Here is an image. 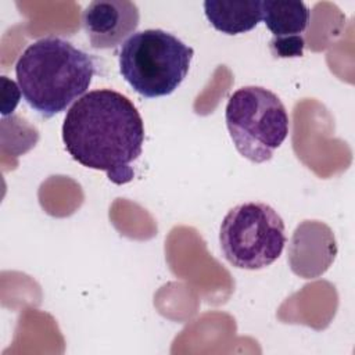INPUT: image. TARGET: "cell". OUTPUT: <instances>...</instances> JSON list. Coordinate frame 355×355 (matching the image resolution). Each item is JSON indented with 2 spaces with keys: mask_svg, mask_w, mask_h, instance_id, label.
<instances>
[{
  "mask_svg": "<svg viewBox=\"0 0 355 355\" xmlns=\"http://www.w3.org/2000/svg\"><path fill=\"white\" fill-rule=\"evenodd\" d=\"M262 21L273 37L301 35L309 24L311 12L304 1L262 0Z\"/></svg>",
  "mask_w": 355,
  "mask_h": 355,
  "instance_id": "obj_9",
  "label": "cell"
},
{
  "mask_svg": "<svg viewBox=\"0 0 355 355\" xmlns=\"http://www.w3.org/2000/svg\"><path fill=\"white\" fill-rule=\"evenodd\" d=\"M62 141L76 162L105 172L115 184H126L135 178L132 164L141 155L144 123L126 96L96 89L67 111Z\"/></svg>",
  "mask_w": 355,
  "mask_h": 355,
  "instance_id": "obj_1",
  "label": "cell"
},
{
  "mask_svg": "<svg viewBox=\"0 0 355 355\" xmlns=\"http://www.w3.org/2000/svg\"><path fill=\"white\" fill-rule=\"evenodd\" d=\"M94 73L92 55L57 36L31 43L15 64L25 101L43 118L65 111L85 96Z\"/></svg>",
  "mask_w": 355,
  "mask_h": 355,
  "instance_id": "obj_2",
  "label": "cell"
},
{
  "mask_svg": "<svg viewBox=\"0 0 355 355\" xmlns=\"http://www.w3.org/2000/svg\"><path fill=\"white\" fill-rule=\"evenodd\" d=\"M225 121L236 150L262 164L286 140L290 119L282 100L262 86H244L227 100Z\"/></svg>",
  "mask_w": 355,
  "mask_h": 355,
  "instance_id": "obj_4",
  "label": "cell"
},
{
  "mask_svg": "<svg viewBox=\"0 0 355 355\" xmlns=\"http://www.w3.org/2000/svg\"><path fill=\"white\" fill-rule=\"evenodd\" d=\"M270 51L275 57L279 58H293L301 57L305 47V40L301 35L295 36H284V37H273L269 43Z\"/></svg>",
  "mask_w": 355,
  "mask_h": 355,
  "instance_id": "obj_10",
  "label": "cell"
},
{
  "mask_svg": "<svg viewBox=\"0 0 355 355\" xmlns=\"http://www.w3.org/2000/svg\"><path fill=\"white\" fill-rule=\"evenodd\" d=\"M282 216L258 201L239 204L225 215L219 244L225 259L239 269L258 270L272 265L286 245Z\"/></svg>",
  "mask_w": 355,
  "mask_h": 355,
  "instance_id": "obj_5",
  "label": "cell"
},
{
  "mask_svg": "<svg viewBox=\"0 0 355 355\" xmlns=\"http://www.w3.org/2000/svg\"><path fill=\"white\" fill-rule=\"evenodd\" d=\"M1 114L7 115L15 110L22 93L19 86L7 76H1Z\"/></svg>",
  "mask_w": 355,
  "mask_h": 355,
  "instance_id": "obj_11",
  "label": "cell"
},
{
  "mask_svg": "<svg viewBox=\"0 0 355 355\" xmlns=\"http://www.w3.org/2000/svg\"><path fill=\"white\" fill-rule=\"evenodd\" d=\"M193 47L162 29H146L128 37L119 50L122 78L146 98L169 96L189 73Z\"/></svg>",
  "mask_w": 355,
  "mask_h": 355,
  "instance_id": "obj_3",
  "label": "cell"
},
{
  "mask_svg": "<svg viewBox=\"0 0 355 355\" xmlns=\"http://www.w3.org/2000/svg\"><path fill=\"white\" fill-rule=\"evenodd\" d=\"M204 12L209 24L226 35H240L262 21L261 0H205Z\"/></svg>",
  "mask_w": 355,
  "mask_h": 355,
  "instance_id": "obj_8",
  "label": "cell"
},
{
  "mask_svg": "<svg viewBox=\"0 0 355 355\" xmlns=\"http://www.w3.org/2000/svg\"><path fill=\"white\" fill-rule=\"evenodd\" d=\"M140 21L129 0H94L82 12V26L93 49H115L133 35Z\"/></svg>",
  "mask_w": 355,
  "mask_h": 355,
  "instance_id": "obj_6",
  "label": "cell"
},
{
  "mask_svg": "<svg viewBox=\"0 0 355 355\" xmlns=\"http://www.w3.org/2000/svg\"><path fill=\"white\" fill-rule=\"evenodd\" d=\"M336 254L337 245L331 229L319 220H304L293 233L287 261L295 275L315 279L327 270Z\"/></svg>",
  "mask_w": 355,
  "mask_h": 355,
  "instance_id": "obj_7",
  "label": "cell"
}]
</instances>
